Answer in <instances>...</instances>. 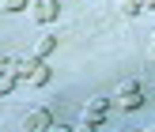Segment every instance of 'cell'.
Wrapping results in <instances>:
<instances>
[{"instance_id": "obj_1", "label": "cell", "mask_w": 155, "mask_h": 132, "mask_svg": "<svg viewBox=\"0 0 155 132\" xmlns=\"http://www.w3.org/2000/svg\"><path fill=\"white\" fill-rule=\"evenodd\" d=\"M110 98H114V106H117V110L133 113V110H140V106H144V83H140V79H125Z\"/></svg>"}, {"instance_id": "obj_2", "label": "cell", "mask_w": 155, "mask_h": 132, "mask_svg": "<svg viewBox=\"0 0 155 132\" xmlns=\"http://www.w3.org/2000/svg\"><path fill=\"white\" fill-rule=\"evenodd\" d=\"M30 19L38 23V27H49V23H57V15H61V4L57 0H30Z\"/></svg>"}, {"instance_id": "obj_3", "label": "cell", "mask_w": 155, "mask_h": 132, "mask_svg": "<svg viewBox=\"0 0 155 132\" xmlns=\"http://www.w3.org/2000/svg\"><path fill=\"white\" fill-rule=\"evenodd\" d=\"M110 106H114V98H110V95H95V98H87V102H83V113H80V117L98 121V125H102V121H106V110H110Z\"/></svg>"}, {"instance_id": "obj_4", "label": "cell", "mask_w": 155, "mask_h": 132, "mask_svg": "<svg viewBox=\"0 0 155 132\" xmlns=\"http://www.w3.org/2000/svg\"><path fill=\"white\" fill-rule=\"evenodd\" d=\"M38 68V57L30 53V57H8V76H15L19 83H27V76Z\"/></svg>"}, {"instance_id": "obj_5", "label": "cell", "mask_w": 155, "mask_h": 132, "mask_svg": "<svg viewBox=\"0 0 155 132\" xmlns=\"http://www.w3.org/2000/svg\"><path fill=\"white\" fill-rule=\"evenodd\" d=\"M49 121H53L49 110H30L27 117H23V132H45V128H49Z\"/></svg>"}, {"instance_id": "obj_6", "label": "cell", "mask_w": 155, "mask_h": 132, "mask_svg": "<svg viewBox=\"0 0 155 132\" xmlns=\"http://www.w3.org/2000/svg\"><path fill=\"white\" fill-rule=\"evenodd\" d=\"M53 49H57V34H53V30H42L38 42H34V57H38V60H49Z\"/></svg>"}, {"instance_id": "obj_7", "label": "cell", "mask_w": 155, "mask_h": 132, "mask_svg": "<svg viewBox=\"0 0 155 132\" xmlns=\"http://www.w3.org/2000/svg\"><path fill=\"white\" fill-rule=\"evenodd\" d=\"M49 79H53V68H49V60H38V68L27 76V87H30V91H38V87H45Z\"/></svg>"}, {"instance_id": "obj_8", "label": "cell", "mask_w": 155, "mask_h": 132, "mask_svg": "<svg viewBox=\"0 0 155 132\" xmlns=\"http://www.w3.org/2000/svg\"><path fill=\"white\" fill-rule=\"evenodd\" d=\"M114 4H117V11L125 15V19H133V15H140V4H136V0H114Z\"/></svg>"}, {"instance_id": "obj_9", "label": "cell", "mask_w": 155, "mask_h": 132, "mask_svg": "<svg viewBox=\"0 0 155 132\" xmlns=\"http://www.w3.org/2000/svg\"><path fill=\"white\" fill-rule=\"evenodd\" d=\"M98 128H102V125H98V121H87V117H80L72 125V132H98Z\"/></svg>"}, {"instance_id": "obj_10", "label": "cell", "mask_w": 155, "mask_h": 132, "mask_svg": "<svg viewBox=\"0 0 155 132\" xmlns=\"http://www.w3.org/2000/svg\"><path fill=\"white\" fill-rule=\"evenodd\" d=\"M0 8L4 11H23V8H30V0H0Z\"/></svg>"}, {"instance_id": "obj_11", "label": "cell", "mask_w": 155, "mask_h": 132, "mask_svg": "<svg viewBox=\"0 0 155 132\" xmlns=\"http://www.w3.org/2000/svg\"><path fill=\"white\" fill-rule=\"evenodd\" d=\"M45 132H72V125H64V121H49V128Z\"/></svg>"}, {"instance_id": "obj_12", "label": "cell", "mask_w": 155, "mask_h": 132, "mask_svg": "<svg viewBox=\"0 0 155 132\" xmlns=\"http://www.w3.org/2000/svg\"><path fill=\"white\" fill-rule=\"evenodd\" d=\"M140 4V11H155V0H136Z\"/></svg>"}]
</instances>
